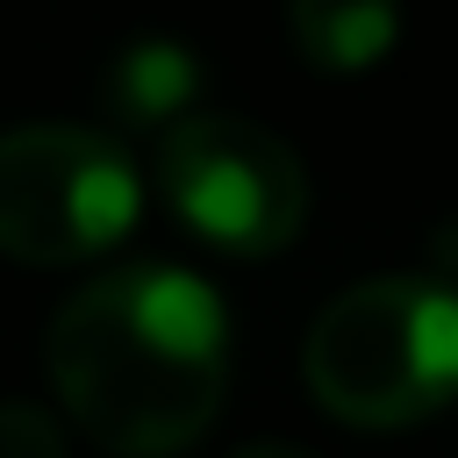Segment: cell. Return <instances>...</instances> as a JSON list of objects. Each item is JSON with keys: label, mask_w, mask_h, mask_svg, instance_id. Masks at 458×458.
<instances>
[{"label": "cell", "mask_w": 458, "mask_h": 458, "mask_svg": "<svg viewBox=\"0 0 458 458\" xmlns=\"http://www.w3.org/2000/svg\"><path fill=\"white\" fill-rule=\"evenodd\" d=\"M57 408L114 458L193 451L229 394V308L186 265H114L50 315Z\"/></svg>", "instance_id": "1"}, {"label": "cell", "mask_w": 458, "mask_h": 458, "mask_svg": "<svg viewBox=\"0 0 458 458\" xmlns=\"http://www.w3.org/2000/svg\"><path fill=\"white\" fill-rule=\"evenodd\" d=\"M301 379L351 429H415L458 401V286L437 272H372L344 286L301 344Z\"/></svg>", "instance_id": "2"}, {"label": "cell", "mask_w": 458, "mask_h": 458, "mask_svg": "<svg viewBox=\"0 0 458 458\" xmlns=\"http://www.w3.org/2000/svg\"><path fill=\"white\" fill-rule=\"evenodd\" d=\"M143 222V172L129 143L86 122L0 129V258L86 265Z\"/></svg>", "instance_id": "3"}, {"label": "cell", "mask_w": 458, "mask_h": 458, "mask_svg": "<svg viewBox=\"0 0 458 458\" xmlns=\"http://www.w3.org/2000/svg\"><path fill=\"white\" fill-rule=\"evenodd\" d=\"M165 215L229 258H272L301 236L308 222V165L286 136H272L250 114H215L193 107L157 136L150 157Z\"/></svg>", "instance_id": "4"}, {"label": "cell", "mask_w": 458, "mask_h": 458, "mask_svg": "<svg viewBox=\"0 0 458 458\" xmlns=\"http://www.w3.org/2000/svg\"><path fill=\"white\" fill-rule=\"evenodd\" d=\"M100 114L107 136H165L172 122H186L200 107V57L179 36H136L100 64Z\"/></svg>", "instance_id": "5"}, {"label": "cell", "mask_w": 458, "mask_h": 458, "mask_svg": "<svg viewBox=\"0 0 458 458\" xmlns=\"http://www.w3.org/2000/svg\"><path fill=\"white\" fill-rule=\"evenodd\" d=\"M286 29L315 72L358 79L401 43V0H286Z\"/></svg>", "instance_id": "6"}, {"label": "cell", "mask_w": 458, "mask_h": 458, "mask_svg": "<svg viewBox=\"0 0 458 458\" xmlns=\"http://www.w3.org/2000/svg\"><path fill=\"white\" fill-rule=\"evenodd\" d=\"M0 458H64V422L43 401H0Z\"/></svg>", "instance_id": "7"}, {"label": "cell", "mask_w": 458, "mask_h": 458, "mask_svg": "<svg viewBox=\"0 0 458 458\" xmlns=\"http://www.w3.org/2000/svg\"><path fill=\"white\" fill-rule=\"evenodd\" d=\"M229 458H315V451H301V444H243Z\"/></svg>", "instance_id": "8"}]
</instances>
